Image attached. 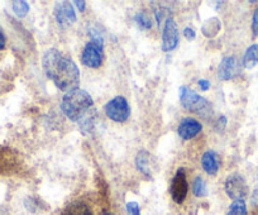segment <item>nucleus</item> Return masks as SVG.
<instances>
[{"instance_id": "obj_16", "label": "nucleus", "mask_w": 258, "mask_h": 215, "mask_svg": "<svg viewBox=\"0 0 258 215\" xmlns=\"http://www.w3.org/2000/svg\"><path fill=\"white\" fill-rule=\"evenodd\" d=\"M227 215H247V205L244 200H235L229 207Z\"/></svg>"}, {"instance_id": "obj_20", "label": "nucleus", "mask_w": 258, "mask_h": 215, "mask_svg": "<svg viewBox=\"0 0 258 215\" xmlns=\"http://www.w3.org/2000/svg\"><path fill=\"white\" fill-rule=\"evenodd\" d=\"M126 210L131 215H141L140 212V206H138L137 202H128L126 204Z\"/></svg>"}, {"instance_id": "obj_27", "label": "nucleus", "mask_w": 258, "mask_h": 215, "mask_svg": "<svg viewBox=\"0 0 258 215\" xmlns=\"http://www.w3.org/2000/svg\"><path fill=\"white\" fill-rule=\"evenodd\" d=\"M0 215H9V212L7 211V209H6V207L0 206Z\"/></svg>"}, {"instance_id": "obj_4", "label": "nucleus", "mask_w": 258, "mask_h": 215, "mask_svg": "<svg viewBox=\"0 0 258 215\" xmlns=\"http://www.w3.org/2000/svg\"><path fill=\"white\" fill-rule=\"evenodd\" d=\"M105 112L111 120L118 123L125 122L131 114L128 101L123 96H116L113 100L109 101L105 105Z\"/></svg>"}, {"instance_id": "obj_9", "label": "nucleus", "mask_w": 258, "mask_h": 215, "mask_svg": "<svg viewBox=\"0 0 258 215\" xmlns=\"http://www.w3.org/2000/svg\"><path fill=\"white\" fill-rule=\"evenodd\" d=\"M162 49L168 52L172 51L178 43V31L177 26H176L175 21L172 18L167 19L165 24V29H163V37H162Z\"/></svg>"}, {"instance_id": "obj_14", "label": "nucleus", "mask_w": 258, "mask_h": 215, "mask_svg": "<svg viewBox=\"0 0 258 215\" xmlns=\"http://www.w3.org/2000/svg\"><path fill=\"white\" fill-rule=\"evenodd\" d=\"M61 215H93V212L89 209L88 205L84 204V202L76 201L69 205Z\"/></svg>"}, {"instance_id": "obj_6", "label": "nucleus", "mask_w": 258, "mask_h": 215, "mask_svg": "<svg viewBox=\"0 0 258 215\" xmlns=\"http://www.w3.org/2000/svg\"><path fill=\"white\" fill-rule=\"evenodd\" d=\"M103 44L91 41L84 48L83 55H81V62L86 67L98 68L101 65V62H103Z\"/></svg>"}, {"instance_id": "obj_3", "label": "nucleus", "mask_w": 258, "mask_h": 215, "mask_svg": "<svg viewBox=\"0 0 258 215\" xmlns=\"http://www.w3.org/2000/svg\"><path fill=\"white\" fill-rule=\"evenodd\" d=\"M180 99L181 104L185 106L186 109L190 112L195 113V114L200 115V117L209 119L213 115V106L209 101L203 96L198 95L197 93L191 89L182 86L180 89Z\"/></svg>"}, {"instance_id": "obj_21", "label": "nucleus", "mask_w": 258, "mask_h": 215, "mask_svg": "<svg viewBox=\"0 0 258 215\" xmlns=\"http://www.w3.org/2000/svg\"><path fill=\"white\" fill-rule=\"evenodd\" d=\"M252 29H253V36H258V8L254 11L253 14V21H252Z\"/></svg>"}, {"instance_id": "obj_17", "label": "nucleus", "mask_w": 258, "mask_h": 215, "mask_svg": "<svg viewBox=\"0 0 258 215\" xmlns=\"http://www.w3.org/2000/svg\"><path fill=\"white\" fill-rule=\"evenodd\" d=\"M194 194L198 197L205 196V195L208 194L207 185H205L204 180H203L202 177H197L195 181H194Z\"/></svg>"}, {"instance_id": "obj_10", "label": "nucleus", "mask_w": 258, "mask_h": 215, "mask_svg": "<svg viewBox=\"0 0 258 215\" xmlns=\"http://www.w3.org/2000/svg\"><path fill=\"white\" fill-rule=\"evenodd\" d=\"M136 165L137 169L146 176H152L153 172L157 170V162L155 157L147 151H141L136 157Z\"/></svg>"}, {"instance_id": "obj_23", "label": "nucleus", "mask_w": 258, "mask_h": 215, "mask_svg": "<svg viewBox=\"0 0 258 215\" xmlns=\"http://www.w3.org/2000/svg\"><path fill=\"white\" fill-rule=\"evenodd\" d=\"M199 85L203 90H208V88L210 86V83L208 80H199Z\"/></svg>"}, {"instance_id": "obj_2", "label": "nucleus", "mask_w": 258, "mask_h": 215, "mask_svg": "<svg viewBox=\"0 0 258 215\" xmlns=\"http://www.w3.org/2000/svg\"><path fill=\"white\" fill-rule=\"evenodd\" d=\"M93 98L81 89L69 91L62 99V112L64 115L73 122H80L83 120L91 110L94 109Z\"/></svg>"}, {"instance_id": "obj_7", "label": "nucleus", "mask_w": 258, "mask_h": 215, "mask_svg": "<svg viewBox=\"0 0 258 215\" xmlns=\"http://www.w3.org/2000/svg\"><path fill=\"white\" fill-rule=\"evenodd\" d=\"M170 191L173 201L177 202V204H182L188 191L187 180H186L185 170L183 169L178 170L177 174L175 175V177L172 180V184H171Z\"/></svg>"}, {"instance_id": "obj_22", "label": "nucleus", "mask_w": 258, "mask_h": 215, "mask_svg": "<svg viewBox=\"0 0 258 215\" xmlns=\"http://www.w3.org/2000/svg\"><path fill=\"white\" fill-rule=\"evenodd\" d=\"M183 34H185V37L188 41H192V39L195 38V32H194V29L190 28V27H187V28L183 31Z\"/></svg>"}, {"instance_id": "obj_24", "label": "nucleus", "mask_w": 258, "mask_h": 215, "mask_svg": "<svg viewBox=\"0 0 258 215\" xmlns=\"http://www.w3.org/2000/svg\"><path fill=\"white\" fill-rule=\"evenodd\" d=\"M4 46H6V37H4L3 32L0 31V51L4 48Z\"/></svg>"}, {"instance_id": "obj_8", "label": "nucleus", "mask_w": 258, "mask_h": 215, "mask_svg": "<svg viewBox=\"0 0 258 215\" xmlns=\"http://www.w3.org/2000/svg\"><path fill=\"white\" fill-rule=\"evenodd\" d=\"M54 16H56L57 23L63 28L73 24L76 19L75 12L70 2H58L54 8Z\"/></svg>"}, {"instance_id": "obj_28", "label": "nucleus", "mask_w": 258, "mask_h": 215, "mask_svg": "<svg viewBox=\"0 0 258 215\" xmlns=\"http://www.w3.org/2000/svg\"><path fill=\"white\" fill-rule=\"evenodd\" d=\"M104 215H113V214H109V212H106V214H104Z\"/></svg>"}, {"instance_id": "obj_19", "label": "nucleus", "mask_w": 258, "mask_h": 215, "mask_svg": "<svg viewBox=\"0 0 258 215\" xmlns=\"http://www.w3.org/2000/svg\"><path fill=\"white\" fill-rule=\"evenodd\" d=\"M136 22H137L138 24H140L141 27H143V28H151V26H152V22H151L150 17L146 16L145 13H140L136 16Z\"/></svg>"}, {"instance_id": "obj_13", "label": "nucleus", "mask_w": 258, "mask_h": 215, "mask_svg": "<svg viewBox=\"0 0 258 215\" xmlns=\"http://www.w3.org/2000/svg\"><path fill=\"white\" fill-rule=\"evenodd\" d=\"M202 165L205 172L209 175H215L219 170V157L213 151H208L203 155Z\"/></svg>"}, {"instance_id": "obj_12", "label": "nucleus", "mask_w": 258, "mask_h": 215, "mask_svg": "<svg viewBox=\"0 0 258 215\" xmlns=\"http://www.w3.org/2000/svg\"><path fill=\"white\" fill-rule=\"evenodd\" d=\"M202 132V124L192 118H185L178 127V135L182 139H191Z\"/></svg>"}, {"instance_id": "obj_26", "label": "nucleus", "mask_w": 258, "mask_h": 215, "mask_svg": "<svg viewBox=\"0 0 258 215\" xmlns=\"http://www.w3.org/2000/svg\"><path fill=\"white\" fill-rule=\"evenodd\" d=\"M75 4H76V6H78V8L80 9L81 12H83L84 9H85V2H81V0H80V2H79V0H76Z\"/></svg>"}, {"instance_id": "obj_1", "label": "nucleus", "mask_w": 258, "mask_h": 215, "mask_svg": "<svg viewBox=\"0 0 258 215\" xmlns=\"http://www.w3.org/2000/svg\"><path fill=\"white\" fill-rule=\"evenodd\" d=\"M42 62L44 73L57 88L63 91H71L78 88L80 73L71 58L63 56L57 49L51 48L44 52Z\"/></svg>"}, {"instance_id": "obj_11", "label": "nucleus", "mask_w": 258, "mask_h": 215, "mask_svg": "<svg viewBox=\"0 0 258 215\" xmlns=\"http://www.w3.org/2000/svg\"><path fill=\"white\" fill-rule=\"evenodd\" d=\"M238 73H239V62H238L237 57L229 56V57H225L222 61L219 66V78L222 80L233 79L234 76L238 75Z\"/></svg>"}, {"instance_id": "obj_18", "label": "nucleus", "mask_w": 258, "mask_h": 215, "mask_svg": "<svg viewBox=\"0 0 258 215\" xmlns=\"http://www.w3.org/2000/svg\"><path fill=\"white\" fill-rule=\"evenodd\" d=\"M13 11L18 17H24L29 11L28 3L22 2V0H19V2H13Z\"/></svg>"}, {"instance_id": "obj_25", "label": "nucleus", "mask_w": 258, "mask_h": 215, "mask_svg": "<svg viewBox=\"0 0 258 215\" xmlns=\"http://www.w3.org/2000/svg\"><path fill=\"white\" fill-rule=\"evenodd\" d=\"M252 202H253V204H254V205H258V186H257V189L254 190V192H253Z\"/></svg>"}, {"instance_id": "obj_15", "label": "nucleus", "mask_w": 258, "mask_h": 215, "mask_svg": "<svg viewBox=\"0 0 258 215\" xmlns=\"http://www.w3.org/2000/svg\"><path fill=\"white\" fill-rule=\"evenodd\" d=\"M244 67L253 68L258 65V44H252L245 52L244 58H243Z\"/></svg>"}, {"instance_id": "obj_5", "label": "nucleus", "mask_w": 258, "mask_h": 215, "mask_svg": "<svg viewBox=\"0 0 258 215\" xmlns=\"http://www.w3.org/2000/svg\"><path fill=\"white\" fill-rule=\"evenodd\" d=\"M225 191L230 199L243 200L248 195V185L244 177L239 174H233L228 176L225 181Z\"/></svg>"}]
</instances>
